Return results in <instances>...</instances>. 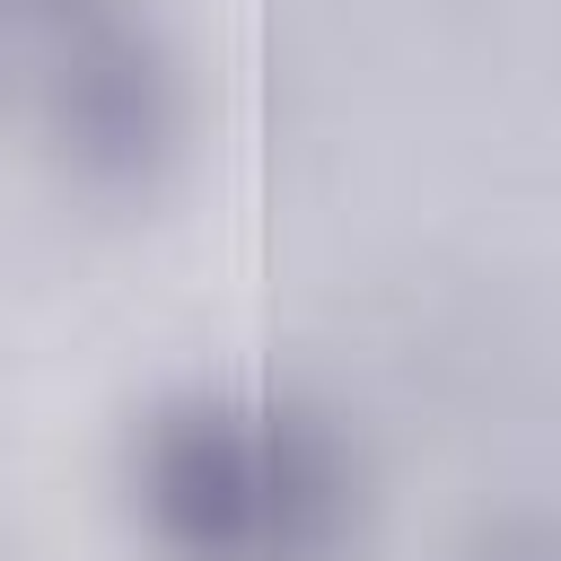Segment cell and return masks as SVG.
Masks as SVG:
<instances>
[{"label": "cell", "instance_id": "cell-1", "mask_svg": "<svg viewBox=\"0 0 561 561\" xmlns=\"http://www.w3.org/2000/svg\"><path fill=\"white\" fill-rule=\"evenodd\" d=\"M149 500L202 561H307L333 526V473L316 438L272 412H193L158 430Z\"/></svg>", "mask_w": 561, "mask_h": 561}]
</instances>
